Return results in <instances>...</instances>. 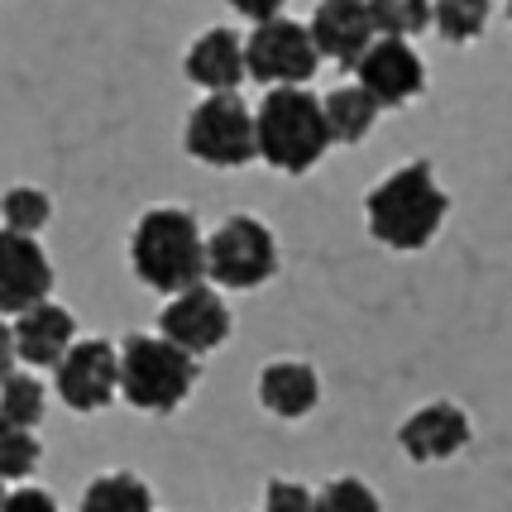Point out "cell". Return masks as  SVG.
<instances>
[{"label": "cell", "mask_w": 512, "mask_h": 512, "mask_svg": "<svg viewBox=\"0 0 512 512\" xmlns=\"http://www.w3.org/2000/svg\"><path fill=\"white\" fill-rule=\"evenodd\" d=\"M450 216V192L436 182L431 163L417 158V163H402L393 168L379 187H369L364 197V225L379 245L398 249V254H412V249H426L441 225Z\"/></svg>", "instance_id": "6da1fadb"}, {"label": "cell", "mask_w": 512, "mask_h": 512, "mask_svg": "<svg viewBox=\"0 0 512 512\" xmlns=\"http://www.w3.org/2000/svg\"><path fill=\"white\" fill-rule=\"evenodd\" d=\"M130 268L163 297L206 283V235L197 216L187 206H149L130 230Z\"/></svg>", "instance_id": "7a4b0ae2"}, {"label": "cell", "mask_w": 512, "mask_h": 512, "mask_svg": "<svg viewBox=\"0 0 512 512\" xmlns=\"http://www.w3.org/2000/svg\"><path fill=\"white\" fill-rule=\"evenodd\" d=\"M254 139L259 158L278 173H312L331 149V130L321 115V96L307 87H273L264 91L259 111H254Z\"/></svg>", "instance_id": "3957f363"}, {"label": "cell", "mask_w": 512, "mask_h": 512, "mask_svg": "<svg viewBox=\"0 0 512 512\" xmlns=\"http://www.w3.org/2000/svg\"><path fill=\"white\" fill-rule=\"evenodd\" d=\"M197 379V359L182 355L173 340L149 331L125 335V345H120V398L130 402L134 412L173 417L182 402L192 398Z\"/></svg>", "instance_id": "277c9868"}, {"label": "cell", "mask_w": 512, "mask_h": 512, "mask_svg": "<svg viewBox=\"0 0 512 512\" xmlns=\"http://www.w3.org/2000/svg\"><path fill=\"white\" fill-rule=\"evenodd\" d=\"M182 149L206 168H245V163H254L259 139H254V111L245 106V96L240 91L201 96L192 115H187Z\"/></svg>", "instance_id": "5b68a950"}, {"label": "cell", "mask_w": 512, "mask_h": 512, "mask_svg": "<svg viewBox=\"0 0 512 512\" xmlns=\"http://www.w3.org/2000/svg\"><path fill=\"white\" fill-rule=\"evenodd\" d=\"M278 273V235L259 216H225L206 235V283L249 292L273 283Z\"/></svg>", "instance_id": "8992f818"}, {"label": "cell", "mask_w": 512, "mask_h": 512, "mask_svg": "<svg viewBox=\"0 0 512 512\" xmlns=\"http://www.w3.org/2000/svg\"><path fill=\"white\" fill-rule=\"evenodd\" d=\"M316 67H321V53H316L307 24L278 15V20H264V24L249 29V39H245L249 82H259V87H268V91L273 87H307L316 77Z\"/></svg>", "instance_id": "52a82bcc"}, {"label": "cell", "mask_w": 512, "mask_h": 512, "mask_svg": "<svg viewBox=\"0 0 512 512\" xmlns=\"http://www.w3.org/2000/svg\"><path fill=\"white\" fill-rule=\"evenodd\" d=\"M53 393L77 417L106 412L120 398V350L111 340H72V350L53 369Z\"/></svg>", "instance_id": "ba28073f"}, {"label": "cell", "mask_w": 512, "mask_h": 512, "mask_svg": "<svg viewBox=\"0 0 512 512\" xmlns=\"http://www.w3.org/2000/svg\"><path fill=\"white\" fill-rule=\"evenodd\" d=\"M355 87L369 91L379 111H402L426 91V63L412 39H374L355 63Z\"/></svg>", "instance_id": "9c48e42d"}, {"label": "cell", "mask_w": 512, "mask_h": 512, "mask_svg": "<svg viewBox=\"0 0 512 512\" xmlns=\"http://www.w3.org/2000/svg\"><path fill=\"white\" fill-rule=\"evenodd\" d=\"M158 335L173 340L182 355L201 359L230 340V307H225V297L216 288L197 283V288L168 297V307L158 316Z\"/></svg>", "instance_id": "30bf717a"}, {"label": "cell", "mask_w": 512, "mask_h": 512, "mask_svg": "<svg viewBox=\"0 0 512 512\" xmlns=\"http://www.w3.org/2000/svg\"><path fill=\"white\" fill-rule=\"evenodd\" d=\"M469 436H474V422L455 402H426L398 426V446L412 465H446L469 446Z\"/></svg>", "instance_id": "8fae6325"}, {"label": "cell", "mask_w": 512, "mask_h": 512, "mask_svg": "<svg viewBox=\"0 0 512 512\" xmlns=\"http://www.w3.org/2000/svg\"><path fill=\"white\" fill-rule=\"evenodd\" d=\"M53 292V259L39 240L0 230V316H20L48 302Z\"/></svg>", "instance_id": "7c38bea8"}, {"label": "cell", "mask_w": 512, "mask_h": 512, "mask_svg": "<svg viewBox=\"0 0 512 512\" xmlns=\"http://www.w3.org/2000/svg\"><path fill=\"white\" fill-rule=\"evenodd\" d=\"M307 34H312L316 53L340 67H355L359 58H364V48L379 39L364 0H316Z\"/></svg>", "instance_id": "4fadbf2b"}, {"label": "cell", "mask_w": 512, "mask_h": 512, "mask_svg": "<svg viewBox=\"0 0 512 512\" xmlns=\"http://www.w3.org/2000/svg\"><path fill=\"white\" fill-rule=\"evenodd\" d=\"M182 72H187V82L201 87L206 96H216V91H240V82L249 77L245 72V39H240L235 29H225V24L206 29V34L192 39L187 58H182Z\"/></svg>", "instance_id": "5bb4252c"}, {"label": "cell", "mask_w": 512, "mask_h": 512, "mask_svg": "<svg viewBox=\"0 0 512 512\" xmlns=\"http://www.w3.org/2000/svg\"><path fill=\"white\" fill-rule=\"evenodd\" d=\"M10 331H15V350H20L24 369H58V359L77 340V316L58 302H39V307L15 316Z\"/></svg>", "instance_id": "9a60e30c"}, {"label": "cell", "mask_w": 512, "mask_h": 512, "mask_svg": "<svg viewBox=\"0 0 512 512\" xmlns=\"http://www.w3.org/2000/svg\"><path fill=\"white\" fill-rule=\"evenodd\" d=\"M254 393H259V407L268 417L302 422V417H312L321 407V374L312 364H302V359H273V364H264Z\"/></svg>", "instance_id": "2e32d148"}, {"label": "cell", "mask_w": 512, "mask_h": 512, "mask_svg": "<svg viewBox=\"0 0 512 512\" xmlns=\"http://www.w3.org/2000/svg\"><path fill=\"white\" fill-rule=\"evenodd\" d=\"M321 115H326L331 144H364L369 130L379 125V106H374L369 91L355 87V82L326 91V96H321Z\"/></svg>", "instance_id": "e0dca14e"}, {"label": "cell", "mask_w": 512, "mask_h": 512, "mask_svg": "<svg viewBox=\"0 0 512 512\" xmlns=\"http://www.w3.org/2000/svg\"><path fill=\"white\" fill-rule=\"evenodd\" d=\"M77 512H154V489L130 469H111L87 484Z\"/></svg>", "instance_id": "ac0fdd59"}, {"label": "cell", "mask_w": 512, "mask_h": 512, "mask_svg": "<svg viewBox=\"0 0 512 512\" xmlns=\"http://www.w3.org/2000/svg\"><path fill=\"white\" fill-rule=\"evenodd\" d=\"M493 15V0H431V29L446 44H474L484 39Z\"/></svg>", "instance_id": "d6986e66"}, {"label": "cell", "mask_w": 512, "mask_h": 512, "mask_svg": "<svg viewBox=\"0 0 512 512\" xmlns=\"http://www.w3.org/2000/svg\"><path fill=\"white\" fill-rule=\"evenodd\" d=\"M44 412H48V388L34 379V369H15L10 379L0 383V417L5 422L34 431L44 422Z\"/></svg>", "instance_id": "ffe728a7"}, {"label": "cell", "mask_w": 512, "mask_h": 512, "mask_svg": "<svg viewBox=\"0 0 512 512\" xmlns=\"http://www.w3.org/2000/svg\"><path fill=\"white\" fill-rule=\"evenodd\" d=\"M48 221H53V197H48L44 187H10L0 197V230L39 240V230Z\"/></svg>", "instance_id": "44dd1931"}, {"label": "cell", "mask_w": 512, "mask_h": 512, "mask_svg": "<svg viewBox=\"0 0 512 512\" xmlns=\"http://www.w3.org/2000/svg\"><path fill=\"white\" fill-rule=\"evenodd\" d=\"M379 39H417L431 29V0H364Z\"/></svg>", "instance_id": "7402d4cb"}, {"label": "cell", "mask_w": 512, "mask_h": 512, "mask_svg": "<svg viewBox=\"0 0 512 512\" xmlns=\"http://www.w3.org/2000/svg\"><path fill=\"white\" fill-rule=\"evenodd\" d=\"M39 460H44L39 436L0 417V484H24L39 469Z\"/></svg>", "instance_id": "603a6c76"}, {"label": "cell", "mask_w": 512, "mask_h": 512, "mask_svg": "<svg viewBox=\"0 0 512 512\" xmlns=\"http://www.w3.org/2000/svg\"><path fill=\"white\" fill-rule=\"evenodd\" d=\"M312 512H383L379 493L369 489L355 474H340L331 484H321L312 498Z\"/></svg>", "instance_id": "cb8c5ba5"}, {"label": "cell", "mask_w": 512, "mask_h": 512, "mask_svg": "<svg viewBox=\"0 0 512 512\" xmlns=\"http://www.w3.org/2000/svg\"><path fill=\"white\" fill-rule=\"evenodd\" d=\"M316 493L297 479H268L264 484V512H312Z\"/></svg>", "instance_id": "d4e9b609"}, {"label": "cell", "mask_w": 512, "mask_h": 512, "mask_svg": "<svg viewBox=\"0 0 512 512\" xmlns=\"http://www.w3.org/2000/svg\"><path fill=\"white\" fill-rule=\"evenodd\" d=\"M0 512H63L58 508V498L39 484H20V489H5L0 498Z\"/></svg>", "instance_id": "484cf974"}, {"label": "cell", "mask_w": 512, "mask_h": 512, "mask_svg": "<svg viewBox=\"0 0 512 512\" xmlns=\"http://www.w3.org/2000/svg\"><path fill=\"white\" fill-rule=\"evenodd\" d=\"M230 5H235V15H245L249 24H264V20H278L288 0H230Z\"/></svg>", "instance_id": "4316f807"}, {"label": "cell", "mask_w": 512, "mask_h": 512, "mask_svg": "<svg viewBox=\"0 0 512 512\" xmlns=\"http://www.w3.org/2000/svg\"><path fill=\"white\" fill-rule=\"evenodd\" d=\"M20 369V350H15V331H10V321H0V383L10 379Z\"/></svg>", "instance_id": "83f0119b"}, {"label": "cell", "mask_w": 512, "mask_h": 512, "mask_svg": "<svg viewBox=\"0 0 512 512\" xmlns=\"http://www.w3.org/2000/svg\"><path fill=\"white\" fill-rule=\"evenodd\" d=\"M508 24H512V0H508Z\"/></svg>", "instance_id": "f1b7e54d"}, {"label": "cell", "mask_w": 512, "mask_h": 512, "mask_svg": "<svg viewBox=\"0 0 512 512\" xmlns=\"http://www.w3.org/2000/svg\"><path fill=\"white\" fill-rule=\"evenodd\" d=\"M0 498H5V484H0Z\"/></svg>", "instance_id": "f546056e"}]
</instances>
